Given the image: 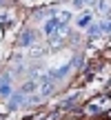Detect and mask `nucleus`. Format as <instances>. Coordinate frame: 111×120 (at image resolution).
<instances>
[{"label": "nucleus", "instance_id": "obj_1", "mask_svg": "<svg viewBox=\"0 0 111 120\" xmlns=\"http://www.w3.org/2000/svg\"><path fill=\"white\" fill-rule=\"evenodd\" d=\"M31 40H33V34H25V36L20 38V45H29Z\"/></svg>", "mask_w": 111, "mask_h": 120}, {"label": "nucleus", "instance_id": "obj_2", "mask_svg": "<svg viewBox=\"0 0 111 120\" xmlns=\"http://www.w3.org/2000/svg\"><path fill=\"white\" fill-rule=\"evenodd\" d=\"M89 22H91V13H89V16H82L80 20H78V25H80V27H85V25H89Z\"/></svg>", "mask_w": 111, "mask_h": 120}]
</instances>
